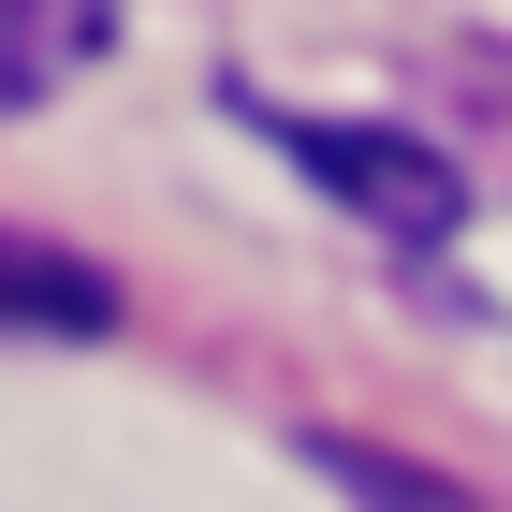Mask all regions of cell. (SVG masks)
I'll return each mask as SVG.
<instances>
[{"mask_svg":"<svg viewBox=\"0 0 512 512\" xmlns=\"http://www.w3.org/2000/svg\"><path fill=\"white\" fill-rule=\"evenodd\" d=\"M0 322H30V337H88V322H118V293L74 264V249H30L0 235Z\"/></svg>","mask_w":512,"mask_h":512,"instance_id":"3","label":"cell"},{"mask_svg":"<svg viewBox=\"0 0 512 512\" xmlns=\"http://www.w3.org/2000/svg\"><path fill=\"white\" fill-rule=\"evenodd\" d=\"M278 147L308 161V176H337L395 249H439V235H454V161L395 147V132H308V118H278Z\"/></svg>","mask_w":512,"mask_h":512,"instance_id":"1","label":"cell"},{"mask_svg":"<svg viewBox=\"0 0 512 512\" xmlns=\"http://www.w3.org/2000/svg\"><path fill=\"white\" fill-rule=\"evenodd\" d=\"M103 44H118V0H0V103L74 88Z\"/></svg>","mask_w":512,"mask_h":512,"instance_id":"2","label":"cell"}]
</instances>
